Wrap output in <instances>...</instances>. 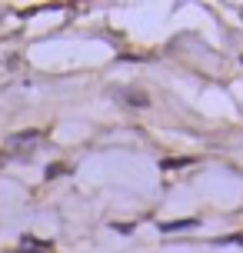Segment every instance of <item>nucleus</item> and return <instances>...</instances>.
<instances>
[{"label": "nucleus", "instance_id": "39448f33", "mask_svg": "<svg viewBox=\"0 0 243 253\" xmlns=\"http://www.w3.org/2000/svg\"><path fill=\"white\" fill-rule=\"evenodd\" d=\"M17 253H50V250H27V247H20Z\"/></svg>", "mask_w": 243, "mask_h": 253}, {"label": "nucleus", "instance_id": "7ed1b4c3", "mask_svg": "<svg viewBox=\"0 0 243 253\" xmlns=\"http://www.w3.org/2000/svg\"><path fill=\"white\" fill-rule=\"evenodd\" d=\"M57 173H67V167H60V164H50V167H47V177H57Z\"/></svg>", "mask_w": 243, "mask_h": 253}, {"label": "nucleus", "instance_id": "f03ea898", "mask_svg": "<svg viewBox=\"0 0 243 253\" xmlns=\"http://www.w3.org/2000/svg\"><path fill=\"white\" fill-rule=\"evenodd\" d=\"M34 140H40V130H27V133H13L10 143H34Z\"/></svg>", "mask_w": 243, "mask_h": 253}, {"label": "nucleus", "instance_id": "f257e3e1", "mask_svg": "<svg viewBox=\"0 0 243 253\" xmlns=\"http://www.w3.org/2000/svg\"><path fill=\"white\" fill-rule=\"evenodd\" d=\"M200 227V220L190 216V220H166V223H157L160 233H180V230H197Z\"/></svg>", "mask_w": 243, "mask_h": 253}, {"label": "nucleus", "instance_id": "20e7f679", "mask_svg": "<svg viewBox=\"0 0 243 253\" xmlns=\"http://www.w3.org/2000/svg\"><path fill=\"white\" fill-rule=\"evenodd\" d=\"M190 164V157H177V160H163V167H183Z\"/></svg>", "mask_w": 243, "mask_h": 253}]
</instances>
